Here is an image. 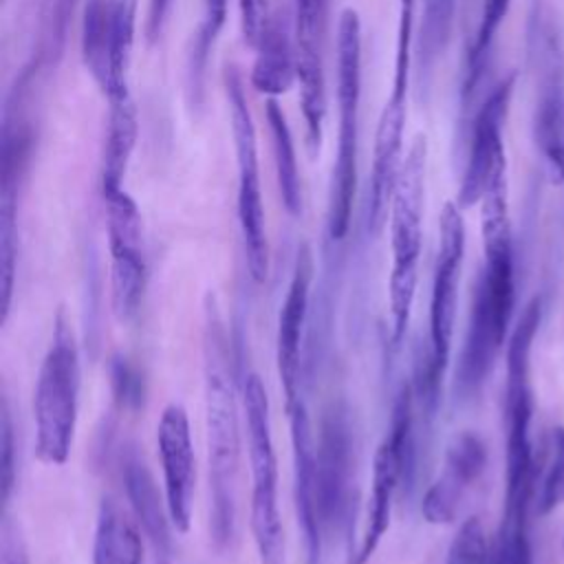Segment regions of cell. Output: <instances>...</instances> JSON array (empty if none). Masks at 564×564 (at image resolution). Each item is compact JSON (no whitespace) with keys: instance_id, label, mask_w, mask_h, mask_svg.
Returning a JSON list of instances; mask_svg holds the SVG:
<instances>
[{"instance_id":"cell-1","label":"cell","mask_w":564,"mask_h":564,"mask_svg":"<svg viewBox=\"0 0 564 564\" xmlns=\"http://www.w3.org/2000/svg\"><path fill=\"white\" fill-rule=\"evenodd\" d=\"M205 425L209 458V529L220 549L236 529V482L240 465V425L229 372L227 335L216 306L207 308L205 328Z\"/></svg>"},{"instance_id":"cell-2","label":"cell","mask_w":564,"mask_h":564,"mask_svg":"<svg viewBox=\"0 0 564 564\" xmlns=\"http://www.w3.org/2000/svg\"><path fill=\"white\" fill-rule=\"evenodd\" d=\"M425 165H427V139L416 134L399 170V178L390 203V247L392 269L388 280L390 302V339L401 344L419 278V256L423 236V198H425Z\"/></svg>"},{"instance_id":"cell-3","label":"cell","mask_w":564,"mask_h":564,"mask_svg":"<svg viewBox=\"0 0 564 564\" xmlns=\"http://www.w3.org/2000/svg\"><path fill=\"white\" fill-rule=\"evenodd\" d=\"M79 408V350L64 313L55 319L51 346L37 372L33 394L35 456L44 465L68 460Z\"/></svg>"},{"instance_id":"cell-4","label":"cell","mask_w":564,"mask_h":564,"mask_svg":"<svg viewBox=\"0 0 564 564\" xmlns=\"http://www.w3.org/2000/svg\"><path fill=\"white\" fill-rule=\"evenodd\" d=\"M361 99V22L355 9H344L337 26V156L330 174L326 229L330 240H341L350 227L357 189V139Z\"/></svg>"},{"instance_id":"cell-5","label":"cell","mask_w":564,"mask_h":564,"mask_svg":"<svg viewBox=\"0 0 564 564\" xmlns=\"http://www.w3.org/2000/svg\"><path fill=\"white\" fill-rule=\"evenodd\" d=\"M465 253V223L458 205L445 203L438 216V253L430 295L427 352L416 379V397L432 410L438 401V388L449 361L452 335L458 304V280Z\"/></svg>"},{"instance_id":"cell-6","label":"cell","mask_w":564,"mask_h":564,"mask_svg":"<svg viewBox=\"0 0 564 564\" xmlns=\"http://www.w3.org/2000/svg\"><path fill=\"white\" fill-rule=\"evenodd\" d=\"M416 2L419 0H401L399 2L392 93L379 115L377 134H375L370 192H368V227L375 234L383 227V223L388 218L392 192H394L399 170L403 163L401 150H403V128H405V115H408Z\"/></svg>"},{"instance_id":"cell-7","label":"cell","mask_w":564,"mask_h":564,"mask_svg":"<svg viewBox=\"0 0 564 564\" xmlns=\"http://www.w3.org/2000/svg\"><path fill=\"white\" fill-rule=\"evenodd\" d=\"M251 465V533L260 564H284V529L278 507V460L271 436L269 397L258 375L242 386Z\"/></svg>"},{"instance_id":"cell-8","label":"cell","mask_w":564,"mask_h":564,"mask_svg":"<svg viewBox=\"0 0 564 564\" xmlns=\"http://www.w3.org/2000/svg\"><path fill=\"white\" fill-rule=\"evenodd\" d=\"M225 88L229 101L231 134L238 165V220L242 231L247 269L253 282L262 284L269 275V242L264 227V205L258 172V145L251 110L242 90V82L234 68L225 73Z\"/></svg>"},{"instance_id":"cell-9","label":"cell","mask_w":564,"mask_h":564,"mask_svg":"<svg viewBox=\"0 0 564 564\" xmlns=\"http://www.w3.org/2000/svg\"><path fill=\"white\" fill-rule=\"evenodd\" d=\"M414 392L403 386L392 408L390 432L381 441L372 458V485L368 498L366 524L355 564H366L379 549L392 518V505L399 482L412 471L414 460Z\"/></svg>"},{"instance_id":"cell-10","label":"cell","mask_w":564,"mask_h":564,"mask_svg":"<svg viewBox=\"0 0 564 564\" xmlns=\"http://www.w3.org/2000/svg\"><path fill=\"white\" fill-rule=\"evenodd\" d=\"M531 57L538 70L535 141L546 156L553 178L564 181V55L551 15L533 18Z\"/></svg>"},{"instance_id":"cell-11","label":"cell","mask_w":564,"mask_h":564,"mask_svg":"<svg viewBox=\"0 0 564 564\" xmlns=\"http://www.w3.org/2000/svg\"><path fill=\"white\" fill-rule=\"evenodd\" d=\"M110 245V297L117 319L128 322L139 313L145 293V258L141 216L126 189L104 194Z\"/></svg>"},{"instance_id":"cell-12","label":"cell","mask_w":564,"mask_h":564,"mask_svg":"<svg viewBox=\"0 0 564 564\" xmlns=\"http://www.w3.org/2000/svg\"><path fill=\"white\" fill-rule=\"evenodd\" d=\"M326 7L328 0H295V75L300 82L302 115L313 154L322 145V126L326 112L322 64Z\"/></svg>"},{"instance_id":"cell-13","label":"cell","mask_w":564,"mask_h":564,"mask_svg":"<svg viewBox=\"0 0 564 564\" xmlns=\"http://www.w3.org/2000/svg\"><path fill=\"white\" fill-rule=\"evenodd\" d=\"M156 447L163 469V496L170 520L176 531L185 533L192 522L196 458L189 432V419L183 405L170 403L156 425Z\"/></svg>"},{"instance_id":"cell-14","label":"cell","mask_w":564,"mask_h":564,"mask_svg":"<svg viewBox=\"0 0 564 564\" xmlns=\"http://www.w3.org/2000/svg\"><path fill=\"white\" fill-rule=\"evenodd\" d=\"M291 445H293V494L297 524L304 540V564H319L324 524L319 513V489H317V456L313 427L302 399L289 410Z\"/></svg>"},{"instance_id":"cell-15","label":"cell","mask_w":564,"mask_h":564,"mask_svg":"<svg viewBox=\"0 0 564 564\" xmlns=\"http://www.w3.org/2000/svg\"><path fill=\"white\" fill-rule=\"evenodd\" d=\"M313 282V256L306 245L297 249L291 282L278 317V339H275V359L282 392L286 399V410L300 401V357H302V337L308 315Z\"/></svg>"},{"instance_id":"cell-16","label":"cell","mask_w":564,"mask_h":564,"mask_svg":"<svg viewBox=\"0 0 564 564\" xmlns=\"http://www.w3.org/2000/svg\"><path fill=\"white\" fill-rule=\"evenodd\" d=\"M513 93V75L502 79L485 99L480 106L474 130H471V143L469 154L458 189V207H471L480 200L485 192L487 176L496 163V159L505 152L502 148V123L509 110V99Z\"/></svg>"},{"instance_id":"cell-17","label":"cell","mask_w":564,"mask_h":564,"mask_svg":"<svg viewBox=\"0 0 564 564\" xmlns=\"http://www.w3.org/2000/svg\"><path fill=\"white\" fill-rule=\"evenodd\" d=\"M487 465V445L474 432H460L445 452L441 476L427 489L421 513L430 524H449L456 518L465 489L478 480Z\"/></svg>"},{"instance_id":"cell-18","label":"cell","mask_w":564,"mask_h":564,"mask_svg":"<svg viewBox=\"0 0 564 564\" xmlns=\"http://www.w3.org/2000/svg\"><path fill=\"white\" fill-rule=\"evenodd\" d=\"M315 456L319 513L324 531H328L344 518L346 496L350 487V430L346 419L337 410L328 412L322 421Z\"/></svg>"},{"instance_id":"cell-19","label":"cell","mask_w":564,"mask_h":564,"mask_svg":"<svg viewBox=\"0 0 564 564\" xmlns=\"http://www.w3.org/2000/svg\"><path fill=\"white\" fill-rule=\"evenodd\" d=\"M121 478L126 496L137 516V522L152 549L161 560L170 557V511L165 496H159L156 482L134 447H128L121 454Z\"/></svg>"},{"instance_id":"cell-20","label":"cell","mask_w":564,"mask_h":564,"mask_svg":"<svg viewBox=\"0 0 564 564\" xmlns=\"http://www.w3.org/2000/svg\"><path fill=\"white\" fill-rule=\"evenodd\" d=\"M18 260V161L4 150L2 163V194H0V291H2V322H7L13 297Z\"/></svg>"},{"instance_id":"cell-21","label":"cell","mask_w":564,"mask_h":564,"mask_svg":"<svg viewBox=\"0 0 564 564\" xmlns=\"http://www.w3.org/2000/svg\"><path fill=\"white\" fill-rule=\"evenodd\" d=\"M137 110L128 97L110 104V123L106 134V152H104V170H101V194L123 189L126 170L137 143Z\"/></svg>"},{"instance_id":"cell-22","label":"cell","mask_w":564,"mask_h":564,"mask_svg":"<svg viewBox=\"0 0 564 564\" xmlns=\"http://www.w3.org/2000/svg\"><path fill=\"white\" fill-rule=\"evenodd\" d=\"M141 535L126 513L104 500L97 513L93 564H141Z\"/></svg>"},{"instance_id":"cell-23","label":"cell","mask_w":564,"mask_h":564,"mask_svg":"<svg viewBox=\"0 0 564 564\" xmlns=\"http://www.w3.org/2000/svg\"><path fill=\"white\" fill-rule=\"evenodd\" d=\"M139 0H115L110 4V33H108V77L104 95L108 101L128 97V66L134 44Z\"/></svg>"},{"instance_id":"cell-24","label":"cell","mask_w":564,"mask_h":564,"mask_svg":"<svg viewBox=\"0 0 564 564\" xmlns=\"http://www.w3.org/2000/svg\"><path fill=\"white\" fill-rule=\"evenodd\" d=\"M258 57L253 64L251 82L256 90L267 95H280L289 90L295 75V53H291L289 40L284 31L273 24H267L260 42H258Z\"/></svg>"},{"instance_id":"cell-25","label":"cell","mask_w":564,"mask_h":564,"mask_svg":"<svg viewBox=\"0 0 564 564\" xmlns=\"http://www.w3.org/2000/svg\"><path fill=\"white\" fill-rule=\"evenodd\" d=\"M267 121H269V130H271V139H273V156H275L280 196H282L286 212L291 216H297L302 209V185H300V172H297V161H295V148H293L286 117L273 97L267 101Z\"/></svg>"},{"instance_id":"cell-26","label":"cell","mask_w":564,"mask_h":564,"mask_svg":"<svg viewBox=\"0 0 564 564\" xmlns=\"http://www.w3.org/2000/svg\"><path fill=\"white\" fill-rule=\"evenodd\" d=\"M108 33H110V4L90 0L82 26V55L84 64L104 90L108 77Z\"/></svg>"},{"instance_id":"cell-27","label":"cell","mask_w":564,"mask_h":564,"mask_svg":"<svg viewBox=\"0 0 564 564\" xmlns=\"http://www.w3.org/2000/svg\"><path fill=\"white\" fill-rule=\"evenodd\" d=\"M421 31H419V57L421 66L430 68L438 55H443L452 22H454V9L456 0H421Z\"/></svg>"},{"instance_id":"cell-28","label":"cell","mask_w":564,"mask_h":564,"mask_svg":"<svg viewBox=\"0 0 564 564\" xmlns=\"http://www.w3.org/2000/svg\"><path fill=\"white\" fill-rule=\"evenodd\" d=\"M511 0H482V11H480V22L467 55V70H465V86H463V97H469L471 90L476 88L485 62H487V53L489 46L498 33V26L502 24L507 11H509Z\"/></svg>"},{"instance_id":"cell-29","label":"cell","mask_w":564,"mask_h":564,"mask_svg":"<svg viewBox=\"0 0 564 564\" xmlns=\"http://www.w3.org/2000/svg\"><path fill=\"white\" fill-rule=\"evenodd\" d=\"M560 505H564V427L562 425H557L551 436V463L538 494L535 513L546 516Z\"/></svg>"},{"instance_id":"cell-30","label":"cell","mask_w":564,"mask_h":564,"mask_svg":"<svg viewBox=\"0 0 564 564\" xmlns=\"http://www.w3.org/2000/svg\"><path fill=\"white\" fill-rule=\"evenodd\" d=\"M445 564H487V538L476 516L467 518L456 531Z\"/></svg>"},{"instance_id":"cell-31","label":"cell","mask_w":564,"mask_h":564,"mask_svg":"<svg viewBox=\"0 0 564 564\" xmlns=\"http://www.w3.org/2000/svg\"><path fill=\"white\" fill-rule=\"evenodd\" d=\"M494 564H533L529 524L500 522Z\"/></svg>"},{"instance_id":"cell-32","label":"cell","mask_w":564,"mask_h":564,"mask_svg":"<svg viewBox=\"0 0 564 564\" xmlns=\"http://www.w3.org/2000/svg\"><path fill=\"white\" fill-rule=\"evenodd\" d=\"M227 4H229V0H203V20H200V29L196 33L194 53H192L196 75L203 73L200 68L205 64V57L227 20Z\"/></svg>"},{"instance_id":"cell-33","label":"cell","mask_w":564,"mask_h":564,"mask_svg":"<svg viewBox=\"0 0 564 564\" xmlns=\"http://www.w3.org/2000/svg\"><path fill=\"white\" fill-rule=\"evenodd\" d=\"M0 449H2V500L7 502L15 482V460H13V423L7 401H2V416H0Z\"/></svg>"},{"instance_id":"cell-34","label":"cell","mask_w":564,"mask_h":564,"mask_svg":"<svg viewBox=\"0 0 564 564\" xmlns=\"http://www.w3.org/2000/svg\"><path fill=\"white\" fill-rule=\"evenodd\" d=\"M112 388L123 403H132V405L141 403V394H143L141 379L126 359H115L112 364Z\"/></svg>"},{"instance_id":"cell-35","label":"cell","mask_w":564,"mask_h":564,"mask_svg":"<svg viewBox=\"0 0 564 564\" xmlns=\"http://www.w3.org/2000/svg\"><path fill=\"white\" fill-rule=\"evenodd\" d=\"M240 22L245 42L258 46L264 29H267V0H238Z\"/></svg>"},{"instance_id":"cell-36","label":"cell","mask_w":564,"mask_h":564,"mask_svg":"<svg viewBox=\"0 0 564 564\" xmlns=\"http://www.w3.org/2000/svg\"><path fill=\"white\" fill-rule=\"evenodd\" d=\"M2 564H29L24 542L11 522H4L2 529Z\"/></svg>"},{"instance_id":"cell-37","label":"cell","mask_w":564,"mask_h":564,"mask_svg":"<svg viewBox=\"0 0 564 564\" xmlns=\"http://www.w3.org/2000/svg\"><path fill=\"white\" fill-rule=\"evenodd\" d=\"M167 9H170V0H150L148 2V35L150 37L159 35Z\"/></svg>"}]
</instances>
